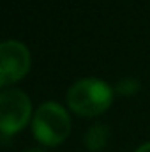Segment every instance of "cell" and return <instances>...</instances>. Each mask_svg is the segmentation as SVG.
<instances>
[{"mask_svg":"<svg viewBox=\"0 0 150 152\" xmlns=\"http://www.w3.org/2000/svg\"><path fill=\"white\" fill-rule=\"evenodd\" d=\"M108 136L110 129L106 124H94L85 134V145L90 151H103L104 145L108 143Z\"/></svg>","mask_w":150,"mask_h":152,"instance_id":"cell-5","label":"cell"},{"mask_svg":"<svg viewBox=\"0 0 150 152\" xmlns=\"http://www.w3.org/2000/svg\"><path fill=\"white\" fill-rule=\"evenodd\" d=\"M113 97V88L99 78L88 76L74 81L67 90V103L79 115H97L104 112Z\"/></svg>","mask_w":150,"mask_h":152,"instance_id":"cell-1","label":"cell"},{"mask_svg":"<svg viewBox=\"0 0 150 152\" xmlns=\"http://www.w3.org/2000/svg\"><path fill=\"white\" fill-rule=\"evenodd\" d=\"M30 67V51L28 48L16 41L7 39L0 44V83L7 85L20 80Z\"/></svg>","mask_w":150,"mask_h":152,"instance_id":"cell-4","label":"cell"},{"mask_svg":"<svg viewBox=\"0 0 150 152\" xmlns=\"http://www.w3.org/2000/svg\"><path fill=\"white\" fill-rule=\"evenodd\" d=\"M23 152H46V151L41 149V147H30V149H25Z\"/></svg>","mask_w":150,"mask_h":152,"instance_id":"cell-8","label":"cell"},{"mask_svg":"<svg viewBox=\"0 0 150 152\" xmlns=\"http://www.w3.org/2000/svg\"><path fill=\"white\" fill-rule=\"evenodd\" d=\"M134 152H150V142H145V143H141L138 149Z\"/></svg>","mask_w":150,"mask_h":152,"instance_id":"cell-7","label":"cell"},{"mask_svg":"<svg viewBox=\"0 0 150 152\" xmlns=\"http://www.w3.org/2000/svg\"><path fill=\"white\" fill-rule=\"evenodd\" d=\"M138 88H140V81H138L136 78H133V76H125V78L118 80V83L115 85V90H117L118 94H124V96L134 94Z\"/></svg>","mask_w":150,"mask_h":152,"instance_id":"cell-6","label":"cell"},{"mask_svg":"<svg viewBox=\"0 0 150 152\" xmlns=\"http://www.w3.org/2000/svg\"><path fill=\"white\" fill-rule=\"evenodd\" d=\"M32 112L30 97L20 88H5L0 94V129L2 134H12L21 129Z\"/></svg>","mask_w":150,"mask_h":152,"instance_id":"cell-3","label":"cell"},{"mask_svg":"<svg viewBox=\"0 0 150 152\" xmlns=\"http://www.w3.org/2000/svg\"><path fill=\"white\" fill-rule=\"evenodd\" d=\"M32 129L39 142L46 145H57L69 134L71 118L62 104L55 101H46L34 113Z\"/></svg>","mask_w":150,"mask_h":152,"instance_id":"cell-2","label":"cell"}]
</instances>
